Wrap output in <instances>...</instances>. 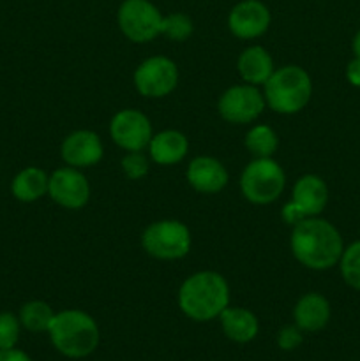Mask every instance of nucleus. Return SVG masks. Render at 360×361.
Listing matches in <instances>:
<instances>
[{
  "label": "nucleus",
  "instance_id": "f257e3e1",
  "mask_svg": "<svg viewBox=\"0 0 360 361\" xmlns=\"http://www.w3.org/2000/svg\"><path fill=\"white\" fill-rule=\"evenodd\" d=\"M289 245L302 267L316 271L335 267L344 250L335 226L320 217H307L293 226Z\"/></svg>",
  "mask_w": 360,
  "mask_h": 361
},
{
  "label": "nucleus",
  "instance_id": "f03ea898",
  "mask_svg": "<svg viewBox=\"0 0 360 361\" xmlns=\"http://www.w3.org/2000/svg\"><path fill=\"white\" fill-rule=\"evenodd\" d=\"M229 305V286L217 271H196L179 289V307L184 316L196 323L217 319Z\"/></svg>",
  "mask_w": 360,
  "mask_h": 361
},
{
  "label": "nucleus",
  "instance_id": "7ed1b4c3",
  "mask_svg": "<svg viewBox=\"0 0 360 361\" xmlns=\"http://www.w3.org/2000/svg\"><path fill=\"white\" fill-rule=\"evenodd\" d=\"M53 348L69 360H81L90 356L97 349L101 334L90 314L78 309L55 312L48 328Z\"/></svg>",
  "mask_w": 360,
  "mask_h": 361
},
{
  "label": "nucleus",
  "instance_id": "20e7f679",
  "mask_svg": "<svg viewBox=\"0 0 360 361\" xmlns=\"http://www.w3.org/2000/svg\"><path fill=\"white\" fill-rule=\"evenodd\" d=\"M263 87L265 102L268 108L281 115H295L302 111L313 95L311 76L299 66L279 67Z\"/></svg>",
  "mask_w": 360,
  "mask_h": 361
},
{
  "label": "nucleus",
  "instance_id": "39448f33",
  "mask_svg": "<svg viewBox=\"0 0 360 361\" xmlns=\"http://www.w3.org/2000/svg\"><path fill=\"white\" fill-rule=\"evenodd\" d=\"M286 175L281 164L272 157L254 159L240 175V190L253 204H270L282 194Z\"/></svg>",
  "mask_w": 360,
  "mask_h": 361
},
{
  "label": "nucleus",
  "instance_id": "423d86ee",
  "mask_svg": "<svg viewBox=\"0 0 360 361\" xmlns=\"http://www.w3.org/2000/svg\"><path fill=\"white\" fill-rule=\"evenodd\" d=\"M141 245L145 252L155 259L175 261L189 254L193 236L184 222L175 219H162L147 226L141 235Z\"/></svg>",
  "mask_w": 360,
  "mask_h": 361
},
{
  "label": "nucleus",
  "instance_id": "0eeeda50",
  "mask_svg": "<svg viewBox=\"0 0 360 361\" xmlns=\"http://www.w3.org/2000/svg\"><path fill=\"white\" fill-rule=\"evenodd\" d=\"M162 14L148 0H124L119 7L116 21L122 34L131 42H150L162 30Z\"/></svg>",
  "mask_w": 360,
  "mask_h": 361
},
{
  "label": "nucleus",
  "instance_id": "6e6552de",
  "mask_svg": "<svg viewBox=\"0 0 360 361\" xmlns=\"http://www.w3.org/2000/svg\"><path fill=\"white\" fill-rule=\"evenodd\" d=\"M133 81L143 97L162 99L179 85V67L168 56H150L136 67Z\"/></svg>",
  "mask_w": 360,
  "mask_h": 361
},
{
  "label": "nucleus",
  "instance_id": "1a4fd4ad",
  "mask_svg": "<svg viewBox=\"0 0 360 361\" xmlns=\"http://www.w3.org/2000/svg\"><path fill=\"white\" fill-rule=\"evenodd\" d=\"M265 95L254 85H235L222 92L217 101V111L229 123H251L263 113Z\"/></svg>",
  "mask_w": 360,
  "mask_h": 361
},
{
  "label": "nucleus",
  "instance_id": "9d476101",
  "mask_svg": "<svg viewBox=\"0 0 360 361\" xmlns=\"http://www.w3.org/2000/svg\"><path fill=\"white\" fill-rule=\"evenodd\" d=\"M109 136L113 143L126 152H143L150 143L152 123L145 113L138 109H120L109 122Z\"/></svg>",
  "mask_w": 360,
  "mask_h": 361
},
{
  "label": "nucleus",
  "instance_id": "9b49d317",
  "mask_svg": "<svg viewBox=\"0 0 360 361\" xmlns=\"http://www.w3.org/2000/svg\"><path fill=\"white\" fill-rule=\"evenodd\" d=\"M48 196L59 207L80 210L90 200V183L78 168H59L49 175Z\"/></svg>",
  "mask_w": 360,
  "mask_h": 361
},
{
  "label": "nucleus",
  "instance_id": "f8f14e48",
  "mask_svg": "<svg viewBox=\"0 0 360 361\" xmlns=\"http://www.w3.org/2000/svg\"><path fill=\"white\" fill-rule=\"evenodd\" d=\"M228 27L242 41L261 37L270 27V11L260 0H242L229 11Z\"/></svg>",
  "mask_w": 360,
  "mask_h": 361
},
{
  "label": "nucleus",
  "instance_id": "ddd939ff",
  "mask_svg": "<svg viewBox=\"0 0 360 361\" xmlns=\"http://www.w3.org/2000/svg\"><path fill=\"white\" fill-rule=\"evenodd\" d=\"M60 155L67 166L83 169L95 166L101 161L104 155V147H102L101 137L94 130L81 129L66 136L60 147Z\"/></svg>",
  "mask_w": 360,
  "mask_h": 361
},
{
  "label": "nucleus",
  "instance_id": "4468645a",
  "mask_svg": "<svg viewBox=\"0 0 360 361\" xmlns=\"http://www.w3.org/2000/svg\"><path fill=\"white\" fill-rule=\"evenodd\" d=\"M189 185L200 194H217L228 185V171L215 157L200 155L189 162L186 171Z\"/></svg>",
  "mask_w": 360,
  "mask_h": 361
},
{
  "label": "nucleus",
  "instance_id": "2eb2a0df",
  "mask_svg": "<svg viewBox=\"0 0 360 361\" xmlns=\"http://www.w3.org/2000/svg\"><path fill=\"white\" fill-rule=\"evenodd\" d=\"M292 203L304 217H318L328 203V187L318 175H304L293 185Z\"/></svg>",
  "mask_w": 360,
  "mask_h": 361
},
{
  "label": "nucleus",
  "instance_id": "dca6fc26",
  "mask_svg": "<svg viewBox=\"0 0 360 361\" xmlns=\"http://www.w3.org/2000/svg\"><path fill=\"white\" fill-rule=\"evenodd\" d=\"M330 303L320 293H307L300 296L293 309V321L304 334L323 330L330 321Z\"/></svg>",
  "mask_w": 360,
  "mask_h": 361
},
{
  "label": "nucleus",
  "instance_id": "f3484780",
  "mask_svg": "<svg viewBox=\"0 0 360 361\" xmlns=\"http://www.w3.org/2000/svg\"><path fill=\"white\" fill-rule=\"evenodd\" d=\"M148 154L159 166H175L189 152V141L180 130L168 129L154 134L148 143Z\"/></svg>",
  "mask_w": 360,
  "mask_h": 361
},
{
  "label": "nucleus",
  "instance_id": "a211bd4d",
  "mask_svg": "<svg viewBox=\"0 0 360 361\" xmlns=\"http://www.w3.org/2000/svg\"><path fill=\"white\" fill-rule=\"evenodd\" d=\"M221 321L222 334L236 344H247L254 341L260 331V321L251 310L244 307H226L217 317Z\"/></svg>",
  "mask_w": 360,
  "mask_h": 361
},
{
  "label": "nucleus",
  "instance_id": "6ab92c4d",
  "mask_svg": "<svg viewBox=\"0 0 360 361\" xmlns=\"http://www.w3.org/2000/svg\"><path fill=\"white\" fill-rule=\"evenodd\" d=\"M236 71L247 85L260 87L274 74V60L263 46H249L239 55Z\"/></svg>",
  "mask_w": 360,
  "mask_h": 361
},
{
  "label": "nucleus",
  "instance_id": "aec40b11",
  "mask_svg": "<svg viewBox=\"0 0 360 361\" xmlns=\"http://www.w3.org/2000/svg\"><path fill=\"white\" fill-rule=\"evenodd\" d=\"M48 182L49 176L42 169L30 166V168L21 169L14 176L11 183V192L21 203H34L48 194Z\"/></svg>",
  "mask_w": 360,
  "mask_h": 361
},
{
  "label": "nucleus",
  "instance_id": "412c9836",
  "mask_svg": "<svg viewBox=\"0 0 360 361\" xmlns=\"http://www.w3.org/2000/svg\"><path fill=\"white\" fill-rule=\"evenodd\" d=\"M18 317H20L21 328H25V330L32 331V334H42V331L48 334V328L55 317V312L42 300H32L21 307Z\"/></svg>",
  "mask_w": 360,
  "mask_h": 361
},
{
  "label": "nucleus",
  "instance_id": "4be33fe9",
  "mask_svg": "<svg viewBox=\"0 0 360 361\" xmlns=\"http://www.w3.org/2000/svg\"><path fill=\"white\" fill-rule=\"evenodd\" d=\"M279 137L270 126L258 123L251 127L246 134V148L254 155V159L272 157L277 152Z\"/></svg>",
  "mask_w": 360,
  "mask_h": 361
},
{
  "label": "nucleus",
  "instance_id": "5701e85b",
  "mask_svg": "<svg viewBox=\"0 0 360 361\" xmlns=\"http://www.w3.org/2000/svg\"><path fill=\"white\" fill-rule=\"evenodd\" d=\"M339 267H341V275L346 284L360 291V242L352 243L342 250Z\"/></svg>",
  "mask_w": 360,
  "mask_h": 361
},
{
  "label": "nucleus",
  "instance_id": "b1692460",
  "mask_svg": "<svg viewBox=\"0 0 360 361\" xmlns=\"http://www.w3.org/2000/svg\"><path fill=\"white\" fill-rule=\"evenodd\" d=\"M194 32V23L187 14L175 13L168 14V16L162 18V30L161 34L166 35L168 39L175 42H184L193 35Z\"/></svg>",
  "mask_w": 360,
  "mask_h": 361
},
{
  "label": "nucleus",
  "instance_id": "393cba45",
  "mask_svg": "<svg viewBox=\"0 0 360 361\" xmlns=\"http://www.w3.org/2000/svg\"><path fill=\"white\" fill-rule=\"evenodd\" d=\"M20 334V317L14 316L13 312H0V351L16 348Z\"/></svg>",
  "mask_w": 360,
  "mask_h": 361
},
{
  "label": "nucleus",
  "instance_id": "a878e982",
  "mask_svg": "<svg viewBox=\"0 0 360 361\" xmlns=\"http://www.w3.org/2000/svg\"><path fill=\"white\" fill-rule=\"evenodd\" d=\"M120 166H122L124 175L131 180L145 178L148 175V168H150L148 159L141 152H127Z\"/></svg>",
  "mask_w": 360,
  "mask_h": 361
},
{
  "label": "nucleus",
  "instance_id": "bb28decb",
  "mask_svg": "<svg viewBox=\"0 0 360 361\" xmlns=\"http://www.w3.org/2000/svg\"><path fill=\"white\" fill-rule=\"evenodd\" d=\"M275 342H277V348L282 349V351H295L302 345L304 331L296 324H288V326L279 330Z\"/></svg>",
  "mask_w": 360,
  "mask_h": 361
},
{
  "label": "nucleus",
  "instance_id": "cd10ccee",
  "mask_svg": "<svg viewBox=\"0 0 360 361\" xmlns=\"http://www.w3.org/2000/svg\"><path fill=\"white\" fill-rule=\"evenodd\" d=\"M281 215H282V221H284L286 224H289V226L299 224L300 221H304V219H306L302 215V212H300L299 208H296L295 204L292 203V201H289V203H286L284 207H282Z\"/></svg>",
  "mask_w": 360,
  "mask_h": 361
},
{
  "label": "nucleus",
  "instance_id": "c85d7f7f",
  "mask_svg": "<svg viewBox=\"0 0 360 361\" xmlns=\"http://www.w3.org/2000/svg\"><path fill=\"white\" fill-rule=\"evenodd\" d=\"M346 78H348L349 85L360 88V59L359 56H355V59L348 63V67H346Z\"/></svg>",
  "mask_w": 360,
  "mask_h": 361
},
{
  "label": "nucleus",
  "instance_id": "c756f323",
  "mask_svg": "<svg viewBox=\"0 0 360 361\" xmlns=\"http://www.w3.org/2000/svg\"><path fill=\"white\" fill-rule=\"evenodd\" d=\"M0 361H32L30 356L27 355L21 349H6V351H0Z\"/></svg>",
  "mask_w": 360,
  "mask_h": 361
},
{
  "label": "nucleus",
  "instance_id": "7c9ffc66",
  "mask_svg": "<svg viewBox=\"0 0 360 361\" xmlns=\"http://www.w3.org/2000/svg\"><path fill=\"white\" fill-rule=\"evenodd\" d=\"M353 53H355V56L360 59V30L356 32V35L353 37Z\"/></svg>",
  "mask_w": 360,
  "mask_h": 361
}]
</instances>
